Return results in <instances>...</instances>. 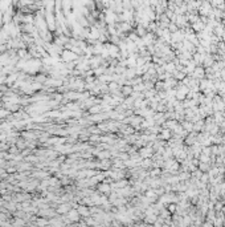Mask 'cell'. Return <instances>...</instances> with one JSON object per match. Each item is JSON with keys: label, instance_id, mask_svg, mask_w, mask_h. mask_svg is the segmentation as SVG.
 Returning a JSON list of instances; mask_svg holds the SVG:
<instances>
[{"label": "cell", "instance_id": "cell-4", "mask_svg": "<svg viewBox=\"0 0 225 227\" xmlns=\"http://www.w3.org/2000/svg\"><path fill=\"white\" fill-rule=\"evenodd\" d=\"M7 114H8V112H7V110H0V117H2V118H4Z\"/></svg>", "mask_w": 225, "mask_h": 227}, {"label": "cell", "instance_id": "cell-5", "mask_svg": "<svg viewBox=\"0 0 225 227\" xmlns=\"http://www.w3.org/2000/svg\"><path fill=\"white\" fill-rule=\"evenodd\" d=\"M36 80H37V81H40V82H41V81H45V76H37V77H36Z\"/></svg>", "mask_w": 225, "mask_h": 227}, {"label": "cell", "instance_id": "cell-2", "mask_svg": "<svg viewBox=\"0 0 225 227\" xmlns=\"http://www.w3.org/2000/svg\"><path fill=\"white\" fill-rule=\"evenodd\" d=\"M114 20H117V16H115L114 13H111V12H107V15H106V21H107V23H114Z\"/></svg>", "mask_w": 225, "mask_h": 227}, {"label": "cell", "instance_id": "cell-1", "mask_svg": "<svg viewBox=\"0 0 225 227\" xmlns=\"http://www.w3.org/2000/svg\"><path fill=\"white\" fill-rule=\"evenodd\" d=\"M61 56H62V60L65 61L66 64H68V63H73V61L77 58V53H74V52H72V51H68V49L62 51Z\"/></svg>", "mask_w": 225, "mask_h": 227}, {"label": "cell", "instance_id": "cell-3", "mask_svg": "<svg viewBox=\"0 0 225 227\" xmlns=\"http://www.w3.org/2000/svg\"><path fill=\"white\" fill-rule=\"evenodd\" d=\"M99 110H101V106H94L90 109V113H98Z\"/></svg>", "mask_w": 225, "mask_h": 227}]
</instances>
